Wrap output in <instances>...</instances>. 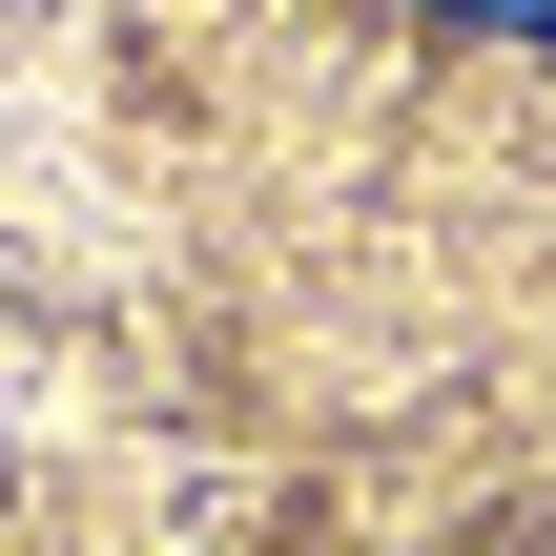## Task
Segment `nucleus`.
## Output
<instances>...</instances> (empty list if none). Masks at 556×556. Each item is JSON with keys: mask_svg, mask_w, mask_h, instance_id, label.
Here are the masks:
<instances>
[{"mask_svg": "<svg viewBox=\"0 0 556 556\" xmlns=\"http://www.w3.org/2000/svg\"><path fill=\"white\" fill-rule=\"evenodd\" d=\"M413 21H475V41H556V0H413Z\"/></svg>", "mask_w": 556, "mask_h": 556, "instance_id": "obj_1", "label": "nucleus"}]
</instances>
